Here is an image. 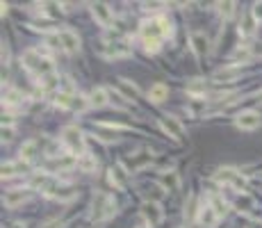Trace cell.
Wrapping results in <instances>:
<instances>
[{
  "label": "cell",
  "mask_w": 262,
  "mask_h": 228,
  "mask_svg": "<svg viewBox=\"0 0 262 228\" xmlns=\"http://www.w3.org/2000/svg\"><path fill=\"white\" fill-rule=\"evenodd\" d=\"M169 35H171V25L164 19L146 21V23L142 25V37H144V44H146V50H158L160 41Z\"/></svg>",
  "instance_id": "obj_1"
},
{
  "label": "cell",
  "mask_w": 262,
  "mask_h": 228,
  "mask_svg": "<svg viewBox=\"0 0 262 228\" xmlns=\"http://www.w3.org/2000/svg\"><path fill=\"white\" fill-rule=\"evenodd\" d=\"M23 64L28 66L30 71L39 73L41 78H46V75L53 73V62H50L48 57H41L39 50H25V55H23Z\"/></svg>",
  "instance_id": "obj_2"
},
{
  "label": "cell",
  "mask_w": 262,
  "mask_h": 228,
  "mask_svg": "<svg viewBox=\"0 0 262 228\" xmlns=\"http://www.w3.org/2000/svg\"><path fill=\"white\" fill-rule=\"evenodd\" d=\"M112 214H114L112 198H109L107 194H103V192H96L94 203H91V217H94L96 221H105V219H109Z\"/></svg>",
  "instance_id": "obj_3"
},
{
  "label": "cell",
  "mask_w": 262,
  "mask_h": 228,
  "mask_svg": "<svg viewBox=\"0 0 262 228\" xmlns=\"http://www.w3.org/2000/svg\"><path fill=\"white\" fill-rule=\"evenodd\" d=\"M62 142H64L66 146H69L73 153H82L84 151V139H82V133H80L78 128H64V133H62Z\"/></svg>",
  "instance_id": "obj_4"
},
{
  "label": "cell",
  "mask_w": 262,
  "mask_h": 228,
  "mask_svg": "<svg viewBox=\"0 0 262 228\" xmlns=\"http://www.w3.org/2000/svg\"><path fill=\"white\" fill-rule=\"evenodd\" d=\"M217 180L219 183H228V185H232V187H237V189L246 187V178H244L242 174H237V171H232V169H221V171L217 174Z\"/></svg>",
  "instance_id": "obj_5"
},
{
  "label": "cell",
  "mask_w": 262,
  "mask_h": 228,
  "mask_svg": "<svg viewBox=\"0 0 262 228\" xmlns=\"http://www.w3.org/2000/svg\"><path fill=\"white\" fill-rule=\"evenodd\" d=\"M91 14H94V19L98 21L103 28H112L114 25L112 12H109V7L105 5V3H94V5H91Z\"/></svg>",
  "instance_id": "obj_6"
},
{
  "label": "cell",
  "mask_w": 262,
  "mask_h": 228,
  "mask_svg": "<svg viewBox=\"0 0 262 228\" xmlns=\"http://www.w3.org/2000/svg\"><path fill=\"white\" fill-rule=\"evenodd\" d=\"M235 124H237V128H242V130H255V128H260V124H262V119H260V114L257 112H242L235 119Z\"/></svg>",
  "instance_id": "obj_7"
},
{
  "label": "cell",
  "mask_w": 262,
  "mask_h": 228,
  "mask_svg": "<svg viewBox=\"0 0 262 228\" xmlns=\"http://www.w3.org/2000/svg\"><path fill=\"white\" fill-rule=\"evenodd\" d=\"M142 214L146 217V221H149L151 226H158V223L162 221V210H160V205L153 203V201H146V203L142 205Z\"/></svg>",
  "instance_id": "obj_8"
},
{
  "label": "cell",
  "mask_w": 262,
  "mask_h": 228,
  "mask_svg": "<svg viewBox=\"0 0 262 228\" xmlns=\"http://www.w3.org/2000/svg\"><path fill=\"white\" fill-rule=\"evenodd\" d=\"M160 126H162V130L164 133H169V137H173V139H180L183 137V126L178 124V119L176 117H164V119H160Z\"/></svg>",
  "instance_id": "obj_9"
},
{
  "label": "cell",
  "mask_w": 262,
  "mask_h": 228,
  "mask_svg": "<svg viewBox=\"0 0 262 228\" xmlns=\"http://www.w3.org/2000/svg\"><path fill=\"white\" fill-rule=\"evenodd\" d=\"M198 221H201L205 228H214L219 221V214L214 212L212 205H203V208L198 210Z\"/></svg>",
  "instance_id": "obj_10"
},
{
  "label": "cell",
  "mask_w": 262,
  "mask_h": 228,
  "mask_svg": "<svg viewBox=\"0 0 262 228\" xmlns=\"http://www.w3.org/2000/svg\"><path fill=\"white\" fill-rule=\"evenodd\" d=\"M189 41H192V48H194V53H196L198 57H203V55H208L210 44H208V37L203 35V32H194V35L189 37Z\"/></svg>",
  "instance_id": "obj_11"
},
{
  "label": "cell",
  "mask_w": 262,
  "mask_h": 228,
  "mask_svg": "<svg viewBox=\"0 0 262 228\" xmlns=\"http://www.w3.org/2000/svg\"><path fill=\"white\" fill-rule=\"evenodd\" d=\"M57 35H60L62 48H66L69 53H75V50L80 48V39H78V35H75V32H71V30H62V32H57Z\"/></svg>",
  "instance_id": "obj_12"
},
{
  "label": "cell",
  "mask_w": 262,
  "mask_h": 228,
  "mask_svg": "<svg viewBox=\"0 0 262 228\" xmlns=\"http://www.w3.org/2000/svg\"><path fill=\"white\" fill-rule=\"evenodd\" d=\"M23 201H25L23 189H12V192H7L5 196H3V203H5L7 208H16V205H21Z\"/></svg>",
  "instance_id": "obj_13"
},
{
  "label": "cell",
  "mask_w": 262,
  "mask_h": 228,
  "mask_svg": "<svg viewBox=\"0 0 262 228\" xmlns=\"http://www.w3.org/2000/svg\"><path fill=\"white\" fill-rule=\"evenodd\" d=\"M239 73H242L239 69H221L214 73V80H217V82H230V80H237Z\"/></svg>",
  "instance_id": "obj_14"
},
{
  "label": "cell",
  "mask_w": 262,
  "mask_h": 228,
  "mask_svg": "<svg viewBox=\"0 0 262 228\" xmlns=\"http://www.w3.org/2000/svg\"><path fill=\"white\" fill-rule=\"evenodd\" d=\"M167 96H169V89L164 87V84H153V87H151V91H149V98L153 100V103H162Z\"/></svg>",
  "instance_id": "obj_15"
},
{
  "label": "cell",
  "mask_w": 262,
  "mask_h": 228,
  "mask_svg": "<svg viewBox=\"0 0 262 228\" xmlns=\"http://www.w3.org/2000/svg\"><path fill=\"white\" fill-rule=\"evenodd\" d=\"M119 89L123 91V94L128 96L130 100H133V98H137V96H139V89H137V87H135L133 82H128V80H119Z\"/></svg>",
  "instance_id": "obj_16"
},
{
  "label": "cell",
  "mask_w": 262,
  "mask_h": 228,
  "mask_svg": "<svg viewBox=\"0 0 262 228\" xmlns=\"http://www.w3.org/2000/svg\"><path fill=\"white\" fill-rule=\"evenodd\" d=\"M107 103V91L103 89V87H96L94 91H91V105H96V107H100V105Z\"/></svg>",
  "instance_id": "obj_17"
},
{
  "label": "cell",
  "mask_w": 262,
  "mask_h": 228,
  "mask_svg": "<svg viewBox=\"0 0 262 228\" xmlns=\"http://www.w3.org/2000/svg\"><path fill=\"white\" fill-rule=\"evenodd\" d=\"M109 180H112V185H116V187H123L125 185V178H123V171H121V167H114L109 169Z\"/></svg>",
  "instance_id": "obj_18"
},
{
  "label": "cell",
  "mask_w": 262,
  "mask_h": 228,
  "mask_svg": "<svg viewBox=\"0 0 262 228\" xmlns=\"http://www.w3.org/2000/svg\"><path fill=\"white\" fill-rule=\"evenodd\" d=\"M237 210L239 212H248V210H253V198L248 196V194H239L237 196Z\"/></svg>",
  "instance_id": "obj_19"
},
{
  "label": "cell",
  "mask_w": 262,
  "mask_h": 228,
  "mask_svg": "<svg viewBox=\"0 0 262 228\" xmlns=\"http://www.w3.org/2000/svg\"><path fill=\"white\" fill-rule=\"evenodd\" d=\"M253 30H255V19H253V14H246L244 16L242 28H239V32L246 37V35H253Z\"/></svg>",
  "instance_id": "obj_20"
},
{
  "label": "cell",
  "mask_w": 262,
  "mask_h": 228,
  "mask_svg": "<svg viewBox=\"0 0 262 228\" xmlns=\"http://www.w3.org/2000/svg\"><path fill=\"white\" fill-rule=\"evenodd\" d=\"M35 151H37V142H28V144L21 149V155H23L25 160H30V158H35Z\"/></svg>",
  "instance_id": "obj_21"
},
{
  "label": "cell",
  "mask_w": 262,
  "mask_h": 228,
  "mask_svg": "<svg viewBox=\"0 0 262 228\" xmlns=\"http://www.w3.org/2000/svg\"><path fill=\"white\" fill-rule=\"evenodd\" d=\"M19 169H21V164H3V178H12V176H16Z\"/></svg>",
  "instance_id": "obj_22"
},
{
  "label": "cell",
  "mask_w": 262,
  "mask_h": 228,
  "mask_svg": "<svg viewBox=\"0 0 262 228\" xmlns=\"http://www.w3.org/2000/svg\"><path fill=\"white\" fill-rule=\"evenodd\" d=\"M78 167H82L84 171H91V169H96V162L91 158H87V155H82V158L78 160Z\"/></svg>",
  "instance_id": "obj_23"
},
{
  "label": "cell",
  "mask_w": 262,
  "mask_h": 228,
  "mask_svg": "<svg viewBox=\"0 0 262 228\" xmlns=\"http://www.w3.org/2000/svg\"><path fill=\"white\" fill-rule=\"evenodd\" d=\"M212 208H214V212L221 217V214H226V203H223L219 196H212Z\"/></svg>",
  "instance_id": "obj_24"
},
{
  "label": "cell",
  "mask_w": 262,
  "mask_h": 228,
  "mask_svg": "<svg viewBox=\"0 0 262 228\" xmlns=\"http://www.w3.org/2000/svg\"><path fill=\"white\" fill-rule=\"evenodd\" d=\"M21 100H23V96L19 94V91H7V96H5V103L7 105H16V103H21Z\"/></svg>",
  "instance_id": "obj_25"
},
{
  "label": "cell",
  "mask_w": 262,
  "mask_h": 228,
  "mask_svg": "<svg viewBox=\"0 0 262 228\" xmlns=\"http://www.w3.org/2000/svg\"><path fill=\"white\" fill-rule=\"evenodd\" d=\"M217 7H219V12H221V16L228 19V16L232 14V10H235V3H219Z\"/></svg>",
  "instance_id": "obj_26"
},
{
  "label": "cell",
  "mask_w": 262,
  "mask_h": 228,
  "mask_svg": "<svg viewBox=\"0 0 262 228\" xmlns=\"http://www.w3.org/2000/svg\"><path fill=\"white\" fill-rule=\"evenodd\" d=\"M164 185H167V187H171V189H178V176L176 174H169V176H164Z\"/></svg>",
  "instance_id": "obj_27"
},
{
  "label": "cell",
  "mask_w": 262,
  "mask_h": 228,
  "mask_svg": "<svg viewBox=\"0 0 262 228\" xmlns=\"http://www.w3.org/2000/svg\"><path fill=\"white\" fill-rule=\"evenodd\" d=\"M253 19L262 21V3H255V7H253Z\"/></svg>",
  "instance_id": "obj_28"
},
{
  "label": "cell",
  "mask_w": 262,
  "mask_h": 228,
  "mask_svg": "<svg viewBox=\"0 0 262 228\" xmlns=\"http://www.w3.org/2000/svg\"><path fill=\"white\" fill-rule=\"evenodd\" d=\"M248 55H251V53H248L246 48H244V50H237V53H235V60H248Z\"/></svg>",
  "instance_id": "obj_29"
},
{
  "label": "cell",
  "mask_w": 262,
  "mask_h": 228,
  "mask_svg": "<svg viewBox=\"0 0 262 228\" xmlns=\"http://www.w3.org/2000/svg\"><path fill=\"white\" fill-rule=\"evenodd\" d=\"M12 135H14V130H12L10 126H7V128L3 126V139H12Z\"/></svg>",
  "instance_id": "obj_30"
},
{
  "label": "cell",
  "mask_w": 262,
  "mask_h": 228,
  "mask_svg": "<svg viewBox=\"0 0 262 228\" xmlns=\"http://www.w3.org/2000/svg\"><path fill=\"white\" fill-rule=\"evenodd\" d=\"M257 55H262V44H260V46H257Z\"/></svg>",
  "instance_id": "obj_31"
},
{
  "label": "cell",
  "mask_w": 262,
  "mask_h": 228,
  "mask_svg": "<svg viewBox=\"0 0 262 228\" xmlns=\"http://www.w3.org/2000/svg\"><path fill=\"white\" fill-rule=\"evenodd\" d=\"M257 100H260V103H262V91H260V94H257Z\"/></svg>",
  "instance_id": "obj_32"
}]
</instances>
